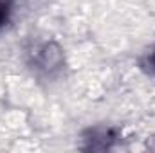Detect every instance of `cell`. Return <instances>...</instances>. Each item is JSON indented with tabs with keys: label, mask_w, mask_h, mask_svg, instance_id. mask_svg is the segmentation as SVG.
Masks as SVG:
<instances>
[{
	"label": "cell",
	"mask_w": 155,
	"mask_h": 153,
	"mask_svg": "<svg viewBox=\"0 0 155 153\" xmlns=\"http://www.w3.org/2000/svg\"><path fill=\"white\" fill-rule=\"evenodd\" d=\"M7 18V4L5 2H0V24Z\"/></svg>",
	"instance_id": "obj_1"
},
{
	"label": "cell",
	"mask_w": 155,
	"mask_h": 153,
	"mask_svg": "<svg viewBox=\"0 0 155 153\" xmlns=\"http://www.w3.org/2000/svg\"><path fill=\"white\" fill-rule=\"evenodd\" d=\"M153 65H155V56H153Z\"/></svg>",
	"instance_id": "obj_2"
}]
</instances>
